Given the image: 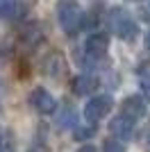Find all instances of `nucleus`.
<instances>
[{
    "mask_svg": "<svg viewBox=\"0 0 150 152\" xmlns=\"http://www.w3.org/2000/svg\"><path fill=\"white\" fill-rule=\"evenodd\" d=\"M57 18L66 34H75L82 27V9L77 0H59L57 2Z\"/></svg>",
    "mask_w": 150,
    "mask_h": 152,
    "instance_id": "nucleus-1",
    "label": "nucleus"
},
{
    "mask_svg": "<svg viewBox=\"0 0 150 152\" xmlns=\"http://www.w3.org/2000/svg\"><path fill=\"white\" fill-rule=\"evenodd\" d=\"M107 25L112 27V32L118 39H134L137 34V23L123 7H114L107 14Z\"/></svg>",
    "mask_w": 150,
    "mask_h": 152,
    "instance_id": "nucleus-2",
    "label": "nucleus"
},
{
    "mask_svg": "<svg viewBox=\"0 0 150 152\" xmlns=\"http://www.w3.org/2000/svg\"><path fill=\"white\" fill-rule=\"evenodd\" d=\"M66 57H64L59 50H50L43 59H41V73L50 80H64L66 77Z\"/></svg>",
    "mask_w": 150,
    "mask_h": 152,
    "instance_id": "nucleus-3",
    "label": "nucleus"
},
{
    "mask_svg": "<svg viewBox=\"0 0 150 152\" xmlns=\"http://www.w3.org/2000/svg\"><path fill=\"white\" fill-rule=\"evenodd\" d=\"M112 109H114V98L112 95H93V98L84 104V116H87L89 123H98V121H102Z\"/></svg>",
    "mask_w": 150,
    "mask_h": 152,
    "instance_id": "nucleus-4",
    "label": "nucleus"
},
{
    "mask_svg": "<svg viewBox=\"0 0 150 152\" xmlns=\"http://www.w3.org/2000/svg\"><path fill=\"white\" fill-rule=\"evenodd\" d=\"M30 104L37 109L39 114H43V116H50V114H55V111H57L55 95L50 93L48 89H43V86H37V89L30 93Z\"/></svg>",
    "mask_w": 150,
    "mask_h": 152,
    "instance_id": "nucleus-5",
    "label": "nucleus"
},
{
    "mask_svg": "<svg viewBox=\"0 0 150 152\" xmlns=\"http://www.w3.org/2000/svg\"><path fill=\"white\" fill-rule=\"evenodd\" d=\"M107 50H109V39L107 34H91L87 39V43H84V57L91 59V61H100V59H105Z\"/></svg>",
    "mask_w": 150,
    "mask_h": 152,
    "instance_id": "nucleus-6",
    "label": "nucleus"
},
{
    "mask_svg": "<svg viewBox=\"0 0 150 152\" xmlns=\"http://www.w3.org/2000/svg\"><path fill=\"white\" fill-rule=\"evenodd\" d=\"M121 114L132 118V121L137 123L139 118H143L148 114V104H146V98L143 95H127L121 104Z\"/></svg>",
    "mask_w": 150,
    "mask_h": 152,
    "instance_id": "nucleus-7",
    "label": "nucleus"
},
{
    "mask_svg": "<svg viewBox=\"0 0 150 152\" xmlns=\"http://www.w3.org/2000/svg\"><path fill=\"white\" fill-rule=\"evenodd\" d=\"M109 134H112L116 141H127L132 139V134H134V121L127 118V116H114L112 123H109Z\"/></svg>",
    "mask_w": 150,
    "mask_h": 152,
    "instance_id": "nucleus-8",
    "label": "nucleus"
},
{
    "mask_svg": "<svg viewBox=\"0 0 150 152\" xmlns=\"http://www.w3.org/2000/svg\"><path fill=\"white\" fill-rule=\"evenodd\" d=\"M18 41L25 45V48H37L41 41H43V27L39 23H27V25L21 27Z\"/></svg>",
    "mask_w": 150,
    "mask_h": 152,
    "instance_id": "nucleus-9",
    "label": "nucleus"
},
{
    "mask_svg": "<svg viewBox=\"0 0 150 152\" xmlns=\"http://www.w3.org/2000/svg\"><path fill=\"white\" fill-rule=\"evenodd\" d=\"M98 77L96 75H77L71 82V89H73L75 95H91L96 89H98Z\"/></svg>",
    "mask_w": 150,
    "mask_h": 152,
    "instance_id": "nucleus-10",
    "label": "nucleus"
},
{
    "mask_svg": "<svg viewBox=\"0 0 150 152\" xmlns=\"http://www.w3.org/2000/svg\"><path fill=\"white\" fill-rule=\"evenodd\" d=\"M21 14V5L16 0H0V16L2 18H14Z\"/></svg>",
    "mask_w": 150,
    "mask_h": 152,
    "instance_id": "nucleus-11",
    "label": "nucleus"
},
{
    "mask_svg": "<svg viewBox=\"0 0 150 152\" xmlns=\"http://www.w3.org/2000/svg\"><path fill=\"white\" fill-rule=\"evenodd\" d=\"M59 125H62L64 129L75 125V109H73V107H66V111H64V116H62V121H59Z\"/></svg>",
    "mask_w": 150,
    "mask_h": 152,
    "instance_id": "nucleus-12",
    "label": "nucleus"
},
{
    "mask_svg": "<svg viewBox=\"0 0 150 152\" xmlns=\"http://www.w3.org/2000/svg\"><path fill=\"white\" fill-rule=\"evenodd\" d=\"M73 136H75L77 141H87V139H91V136H93V127H77Z\"/></svg>",
    "mask_w": 150,
    "mask_h": 152,
    "instance_id": "nucleus-13",
    "label": "nucleus"
},
{
    "mask_svg": "<svg viewBox=\"0 0 150 152\" xmlns=\"http://www.w3.org/2000/svg\"><path fill=\"white\" fill-rule=\"evenodd\" d=\"M102 150H105V152H125V150H123V145H121L116 139L105 141V143H102Z\"/></svg>",
    "mask_w": 150,
    "mask_h": 152,
    "instance_id": "nucleus-14",
    "label": "nucleus"
},
{
    "mask_svg": "<svg viewBox=\"0 0 150 152\" xmlns=\"http://www.w3.org/2000/svg\"><path fill=\"white\" fill-rule=\"evenodd\" d=\"M141 91H143L146 98H150V73H143V75H141Z\"/></svg>",
    "mask_w": 150,
    "mask_h": 152,
    "instance_id": "nucleus-15",
    "label": "nucleus"
},
{
    "mask_svg": "<svg viewBox=\"0 0 150 152\" xmlns=\"http://www.w3.org/2000/svg\"><path fill=\"white\" fill-rule=\"evenodd\" d=\"M141 143H143V148H146V150L150 152V127L146 129L143 134H141Z\"/></svg>",
    "mask_w": 150,
    "mask_h": 152,
    "instance_id": "nucleus-16",
    "label": "nucleus"
},
{
    "mask_svg": "<svg viewBox=\"0 0 150 152\" xmlns=\"http://www.w3.org/2000/svg\"><path fill=\"white\" fill-rule=\"evenodd\" d=\"M77 152H98V150H96L93 145H84V148H80Z\"/></svg>",
    "mask_w": 150,
    "mask_h": 152,
    "instance_id": "nucleus-17",
    "label": "nucleus"
},
{
    "mask_svg": "<svg viewBox=\"0 0 150 152\" xmlns=\"http://www.w3.org/2000/svg\"><path fill=\"white\" fill-rule=\"evenodd\" d=\"M146 50H148V55H150V32L146 34Z\"/></svg>",
    "mask_w": 150,
    "mask_h": 152,
    "instance_id": "nucleus-18",
    "label": "nucleus"
}]
</instances>
